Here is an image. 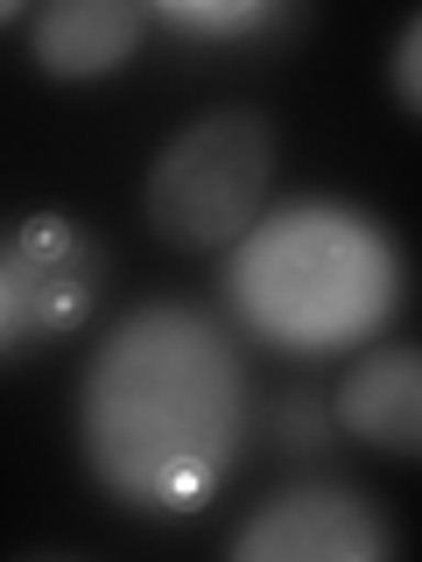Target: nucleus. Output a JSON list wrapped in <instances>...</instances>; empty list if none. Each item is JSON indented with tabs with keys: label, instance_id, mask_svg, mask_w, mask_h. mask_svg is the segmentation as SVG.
<instances>
[{
	"label": "nucleus",
	"instance_id": "nucleus-1",
	"mask_svg": "<svg viewBox=\"0 0 422 562\" xmlns=\"http://www.w3.org/2000/svg\"><path fill=\"white\" fill-rule=\"evenodd\" d=\"M85 443L127 499L198 506L240 443V366L219 330L190 310L127 316L85 386Z\"/></svg>",
	"mask_w": 422,
	"mask_h": 562
},
{
	"label": "nucleus",
	"instance_id": "nucleus-2",
	"mask_svg": "<svg viewBox=\"0 0 422 562\" xmlns=\"http://www.w3.org/2000/svg\"><path fill=\"white\" fill-rule=\"evenodd\" d=\"M281 134L254 105H219L198 113L184 134H169V148L148 169V225L169 246H225L254 225L260 198H268Z\"/></svg>",
	"mask_w": 422,
	"mask_h": 562
},
{
	"label": "nucleus",
	"instance_id": "nucleus-3",
	"mask_svg": "<svg viewBox=\"0 0 422 562\" xmlns=\"http://www.w3.org/2000/svg\"><path fill=\"white\" fill-rule=\"evenodd\" d=\"M99 281L106 254L78 218L43 211V218L14 225V239L0 246V330H8V345L78 330L85 310L99 303Z\"/></svg>",
	"mask_w": 422,
	"mask_h": 562
},
{
	"label": "nucleus",
	"instance_id": "nucleus-4",
	"mask_svg": "<svg viewBox=\"0 0 422 562\" xmlns=\"http://www.w3.org/2000/svg\"><path fill=\"white\" fill-rule=\"evenodd\" d=\"M387 549H395V527L352 485H289L260 499L225 541L233 562H380Z\"/></svg>",
	"mask_w": 422,
	"mask_h": 562
},
{
	"label": "nucleus",
	"instance_id": "nucleus-5",
	"mask_svg": "<svg viewBox=\"0 0 422 562\" xmlns=\"http://www.w3.org/2000/svg\"><path fill=\"white\" fill-rule=\"evenodd\" d=\"M352 239H359V218H331V211H296V218H281V233H268L260 246H275L281 260H296V281H289V289H275V303H260L254 316H260V324H275V330H289L296 345H324L331 330L366 324V316L380 310L374 295L331 289V274H352L345 268V246Z\"/></svg>",
	"mask_w": 422,
	"mask_h": 562
},
{
	"label": "nucleus",
	"instance_id": "nucleus-6",
	"mask_svg": "<svg viewBox=\"0 0 422 562\" xmlns=\"http://www.w3.org/2000/svg\"><path fill=\"white\" fill-rule=\"evenodd\" d=\"M338 422L359 443L415 457L422 443V351L415 345H380L338 386Z\"/></svg>",
	"mask_w": 422,
	"mask_h": 562
},
{
	"label": "nucleus",
	"instance_id": "nucleus-7",
	"mask_svg": "<svg viewBox=\"0 0 422 562\" xmlns=\"http://www.w3.org/2000/svg\"><path fill=\"white\" fill-rule=\"evenodd\" d=\"M148 14L134 0H57L35 14V64L49 78H106L141 49Z\"/></svg>",
	"mask_w": 422,
	"mask_h": 562
},
{
	"label": "nucleus",
	"instance_id": "nucleus-8",
	"mask_svg": "<svg viewBox=\"0 0 422 562\" xmlns=\"http://www.w3.org/2000/svg\"><path fill=\"white\" fill-rule=\"evenodd\" d=\"M387 85H395V99L422 105V14H401V29H395V57H387Z\"/></svg>",
	"mask_w": 422,
	"mask_h": 562
},
{
	"label": "nucleus",
	"instance_id": "nucleus-9",
	"mask_svg": "<svg viewBox=\"0 0 422 562\" xmlns=\"http://www.w3.org/2000/svg\"><path fill=\"white\" fill-rule=\"evenodd\" d=\"M176 22L190 29H246V22H268L260 8H225V14H204V8H176Z\"/></svg>",
	"mask_w": 422,
	"mask_h": 562
},
{
	"label": "nucleus",
	"instance_id": "nucleus-10",
	"mask_svg": "<svg viewBox=\"0 0 422 562\" xmlns=\"http://www.w3.org/2000/svg\"><path fill=\"white\" fill-rule=\"evenodd\" d=\"M8 14H14V0H0V22H8Z\"/></svg>",
	"mask_w": 422,
	"mask_h": 562
}]
</instances>
